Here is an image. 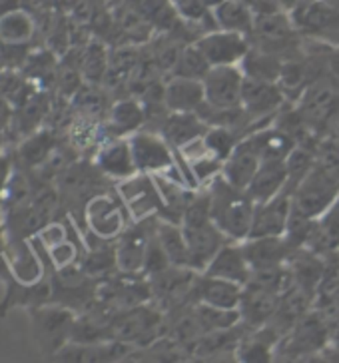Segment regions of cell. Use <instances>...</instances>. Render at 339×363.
Returning <instances> with one entry per match:
<instances>
[{"label": "cell", "instance_id": "obj_1", "mask_svg": "<svg viewBox=\"0 0 339 363\" xmlns=\"http://www.w3.org/2000/svg\"><path fill=\"white\" fill-rule=\"evenodd\" d=\"M206 188L210 192V216L213 224L232 242L248 240L255 212V202L250 194L223 180V176H218Z\"/></svg>", "mask_w": 339, "mask_h": 363}, {"label": "cell", "instance_id": "obj_2", "mask_svg": "<svg viewBox=\"0 0 339 363\" xmlns=\"http://www.w3.org/2000/svg\"><path fill=\"white\" fill-rule=\"evenodd\" d=\"M164 311L152 301L132 310L118 311L112 318L110 337L132 347H150L164 337Z\"/></svg>", "mask_w": 339, "mask_h": 363}, {"label": "cell", "instance_id": "obj_3", "mask_svg": "<svg viewBox=\"0 0 339 363\" xmlns=\"http://www.w3.org/2000/svg\"><path fill=\"white\" fill-rule=\"evenodd\" d=\"M130 146H132L134 162H136L140 174H150V176L162 174V176H170V178H176V180L188 184L184 172L178 166L176 150L170 146L158 130L144 128L132 134Z\"/></svg>", "mask_w": 339, "mask_h": 363}, {"label": "cell", "instance_id": "obj_4", "mask_svg": "<svg viewBox=\"0 0 339 363\" xmlns=\"http://www.w3.org/2000/svg\"><path fill=\"white\" fill-rule=\"evenodd\" d=\"M76 311L58 303H43L32 310L34 337L46 355H56L72 340Z\"/></svg>", "mask_w": 339, "mask_h": 363}, {"label": "cell", "instance_id": "obj_5", "mask_svg": "<svg viewBox=\"0 0 339 363\" xmlns=\"http://www.w3.org/2000/svg\"><path fill=\"white\" fill-rule=\"evenodd\" d=\"M339 196V182L329 178L323 170H319L313 164V168L309 174L299 182V186L294 192V200H291V210L301 218L308 220H318L328 212L338 200Z\"/></svg>", "mask_w": 339, "mask_h": 363}, {"label": "cell", "instance_id": "obj_6", "mask_svg": "<svg viewBox=\"0 0 339 363\" xmlns=\"http://www.w3.org/2000/svg\"><path fill=\"white\" fill-rule=\"evenodd\" d=\"M160 216H152L140 222H132L114 242L116 250V266L122 274H142L144 262L148 254L150 242L156 234ZM144 276V274H142Z\"/></svg>", "mask_w": 339, "mask_h": 363}, {"label": "cell", "instance_id": "obj_7", "mask_svg": "<svg viewBox=\"0 0 339 363\" xmlns=\"http://www.w3.org/2000/svg\"><path fill=\"white\" fill-rule=\"evenodd\" d=\"M116 192L122 203L126 206L132 222H140L152 216H164V200L160 194L154 176L150 174H136L128 180L118 182Z\"/></svg>", "mask_w": 339, "mask_h": 363}, {"label": "cell", "instance_id": "obj_8", "mask_svg": "<svg viewBox=\"0 0 339 363\" xmlns=\"http://www.w3.org/2000/svg\"><path fill=\"white\" fill-rule=\"evenodd\" d=\"M86 225L98 240L116 242L118 235L128 228L126 206L122 203L120 196L102 192L94 196L84 206Z\"/></svg>", "mask_w": 339, "mask_h": 363}, {"label": "cell", "instance_id": "obj_9", "mask_svg": "<svg viewBox=\"0 0 339 363\" xmlns=\"http://www.w3.org/2000/svg\"><path fill=\"white\" fill-rule=\"evenodd\" d=\"M245 74L242 66H212L201 80L206 106L213 110L242 108Z\"/></svg>", "mask_w": 339, "mask_h": 363}, {"label": "cell", "instance_id": "obj_10", "mask_svg": "<svg viewBox=\"0 0 339 363\" xmlns=\"http://www.w3.org/2000/svg\"><path fill=\"white\" fill-rule=\"evenodd\" d=\"M194 44L200 48L210 66H240L252 50V40L248 36L220 28L201 34Z\"/></svg>", "mask_w": 339, "mask_h": 363}, {"label": "cell", "instance_id": "obj_11", "mask_svg": "<svg viewBox=\"0 0 339 363\" xmlns=\"http://www.w3.org/2000/svg\"><path fill=\"white\" fill-rule=\"evenodd\" d=\"M286 94L277 82L245 78L242 108L245 110V114L252 118L255 126H257V122H274L279 108L286 104ZM257 128H262V126H257Z\"/></svg>", "mask_w": 339, "mask_h": 363}, {"label": "cell", "instance_id": "obj_12", "mask_svg": "<svg viewBox=\"0 0 339 363\" xmlns=\"http://www.w3.org/2000/svg\"><path fill=\"white\" fill-rule=\"evenodd\" d=\"M291 200L294 190L287 188L276 198L264 203H255L254 222L248 238H272V235H286L287 224L291 218Z\"/></svg>", "mask_w": 339, "mask_h": 363}, {"label": "cell", "instance_id": "obj_13", "mask_svg": "<svg viewBox=\"0 0 339 363\" xmlns=\"http://www.w3.org/2000/svg\"><path fill=\"white\" fill-rule=\"evenodd\" d=\"M136 350L132 345L122 342H68L60 352L52 355L54 363H118L124 359L128 353Z\"/></svg>", "mask_w": 339, "mask_h": 363}, {"label": "cell", "instance_id": "obj_14", "mask_svg": "<svg viewBox=\"0 0 339 363\" xmlns=\"http://www.w3.org/2000/svg\"><path fill=\"white\" fill-rule=\"evenodd\" d=\"M296 28L313 36H335L339 34V6L323 0H301V4L291 12Z\"/></svg>", "mask_w": 339, "mask_h": 363}, {"label": "cell", "instance_id": "obj_15", "mask_svg": "<svg viewBox=\"0 0 339 363\" xmlns=\"http://www.w3.org/2000/svg\"><path fill=\"white\" fill-rule=\"evenodd\" d=\"M94 166L108 180L122 182L138 174L130 138H108L94 152Z\"/></svg>", "mask_w": 339, "mask_h": 363}, {"label": "cell", "instance_id": "obj_16", "mask_svg": "<svg viewBox=\"0 0 339 363\" xmlns=\"http://www.w3.org/2000/svg\"><path fill=\"white\" fill-rule=\"evenodd\" d=\"M242 247H244L245 259L252 267V274L287 266L289 257L294 254V247L289 246L284 235L248 238L242 242Z\"/></svg>", "mask_w": 339, "mask_h": 363}, {"label": "cell", "instance_id": "obj_17", "mask_svg": "<svg viewBox=\"0 0 339 363\" xmlns=\"http://www.w3.org/2000/svg\"><path fill=\"white\" fill-rule=\"evenodd\" d=\"M148 110L138 98H122L112 102L104 118L106 138H130L140 130L146 128Z\"/></svg>", "mask_w": 339, "mask_h": 363}, {"label": "cell", "instance_id": "obj_18", "mask_svg": "<svg viewBox=\"0 0 339 363\" xmlns=\"http://www.w3.org/2000/svg\"><path fill=\"white\" fill-rule=\"evenodd\" d=\"M279 301H282V294L267 289L257 284H248L244 288V298L240 303V315H242V323L260 330L267 325L269 321L276 318L277 310H279Z\"/></svg>", "mask_w": 339, "mask_h": 363}, {"label": "cell", "instance_id": "obj_19", "mask_svg": "<svg viewBox=\"0 0 339 363\" xmlns=\"http://www.w3.org/2000/svg\"><path fill=\"white\" fill-rule=\"evenodd\" d=\"M260 166H262L260 150L255 146L252 134H248V136L240 140V144L230 154V158L223 162L222 176L223 180L230 182L235 188L248 190V186H250V182L254 180Z\"/></svg>", "mask_w": 339, "mask_h": 363}, {"label": "cell", "instance_id": "obj_20", "mask_svg": "<svg viewBox=\"0 0 339 363\" xmlns=\"http://www.w3.org/2000/svg\"><path fill=\"white\" fill-rule=\"evenodd\" d=\"M244 288L240 284H233L228 279L213 278L208 274H200L196 288H194V301L204 303L220 310H240V303L244 298Z\"/></svg>", "mask_w": 339, "mask_h": 363}, {"label": "cell", "instance_id": "obj_21", "mask_svg": "<svg viewBox=\"0 0 339 363\" xmlns=\"http://www.w3.org/2000/svg\"><path fill=\"white\" fill-rule=\"evenodd\" d=\"M162 100L168 112H196L206 106V94L201 80H190V78H178L170 76L162 84Z\"/></svg>", "mask_w": 339, "mask_h": 363}, {"label": "cell", "instance_id": "obj_22", "mask_svg": "<svg viewBox=\"0 0 339 363\" xmlns=\"http://www.w3.org/2000/svg\"><path fill=\"white\" fill-rule=\"evenodd\" d=\"M213 278L228 279L240 286H248L252 279V267L248 264L244 254L242 242H228L226 246L213 256V259L208 264V267L201 272Z\"/></svg>", "mask_w": 339, "mask_h": 363}, {"label": "cell", "instance_id": "obj_23", "mask_svg": "<svg viewBox=\"0 0 339 363\" xmlns=\"http://www.w3.org/2000/svg\"><path fill=\"white\" fill-rule=\"evenodd\" d=\"M208 122L196 112H168L160 120L158 132L174 150H182L208 132Z\"/></svg>", "mask_w": 339, "mask_h": 363}, {"label": "cell", "instance_id": "obj_24", "mask_svg": "<svg viewBox=\"0 0 339 363\" xmlns=\"http://www.w3.org/2000/svg\"><path fill=\"white\" fill-rule=\"evenodd\" d=\"M6 262L11 274L21 281L22 286H36L43 279V262L38 254L21 238H6Z\"/></svg>", "mask_w": 339, "mask_h": 363}, {"label": "cell", "instance_id": "obj_25", "mask_svg": "<svg viewBox=\"0 0 339 363\" xmlns=\"http://www.w3.org/2000/svg\"><path fill=\"white\" fill-rule=\"evenodd\" d=\"M287 186V162H262L260 170L250 182L248 190L255 203H264L277 194L284 192Z\"/></svg>", "mask_w": 339, "mask_h": 363}, {"label": "cell", "instance_id": "obj_26", "mask_svg": "<svg viewBox=\"0 0 339 363\" xmlns=\"http://www.w3.org/2000/svg\"><path fill=\"white\" fill-rule=\"evenodd\" d=\"M128 4L148 22L154 30L164 34L178 33L186 22L182 21L172 0H128Z\"/></svg>", "mask_w": 339, "mask_h": 363}, {"label": "cell", "instance_id": "obj_27", "mask_svg": "<svg viewBox=\"0 0 339 363\" xmlns=\"http://www.w3.org/2000/svg\"><path fill=\"white\" fill-rule=\"evenodd\" d=\"M38 28L36 16L26 9H14L0 14V38L9 46H30Z\"/></svg>", "mask_w": 339, "mask_h": 363}, {"label": "cell", "instance_id": "obj_28", "mask_svg": "<svg viewBox=\"0 0 339 363\" xmlns=\"http://www.w3.org/2000/svg\"><path fill=\"white\" fill-rule=\"evenodd\" d=\"M213 22L220 30L252 36L255 24V14L245 0H226L212 11Z\"/></svg>", "mask_w": 339, "mask_h": 363}, {"label": "cell", "instance_id": "obj_29", "mask_svg": "<svg viewBox=\"0 0 339 363\" xmlns=\"http://www.w3.org/2000/svg\"><path fill=\"white\" fill-rule=\"evenodd\" d=\"M308 250L326 257L339 252V196L326 214L316 220Z\"/></svg>", "mask_w": 339, "mask_h": 363}, {"label": "cell", "instance_id": "obj_30", "mask_svg": "<svg viewBox=\"0 0 339 363\" xmlns=\"http://www.w3.org/2000/svg\"><path fill=\"white\" fill-rule=\"evenodd\" d=\"M48 114H50V100L44 90H36L26 102H22L21 106L12 110L11 130L18 132L22 138H26L38 130Z\"/></svg>", "mask_w": 339, "mask_h": 363}, {"label": "cell", "instance_id": "obj_31", "mask_svg": "<svg viewBox=\"0 0 339 363\" xmlns=\"http://www.w3.org/2000/svg\"><path fill=\"white\" fill-rule=\"evenodd\" d=\"M156 235H158V242L164 247V252H166V256H168L172 266L190 267L191 269L190 247H188L184 230H182V225L178 222L160 218L158 228H156Z\"/></svg>", "mask_w": 339, "mask_h": 363}, {"label": "cell", "instance_id": "obj_32", "mask_svg": "<svg viewBox=\"0 0 339 363\" xmlns=\"http://www.w3.org/2000/svg\"><path fill=\"white\" fill-rule=\"evenodd\" d=\"M274 328L267 323L255 330L254 335L244 337L233 350L238 363H274Z\"/></svg>", "mask_w": 339, "mask_h": 363}, {"label": "cell", "instance_id": "obj_33", "mask_svg": "<svg viewBox=\"0 0 339 363\" xmlns=\"http://www.w3.org/2000/svg\"><path fill=\"white\" fill-rule=\"evenodd\" d=\"M56 152V138L50 130H36L34 134L22 140L18 156L28 168H43Z\"/></svg>", "mask_w": 339, "mask_h": 363}, {"label": "cell", "instance_id": "obj_34", "mask_svg": "<svg viewBox=\"0 0 339 363\" xmlns=\"http://www.w3.org/2000/svg\"><path fill=\"white\" fill-rule=\"evenodd\" d=\"M110 52L102 40H88L80 54V72L86 84H102L106 78Z\"/></svg>", "mask_w": 339, "mask_h": 363}, {"label": "cell", "instance_id": "obj_35", "mask_svg": "<svg viewBox=\"0 0 339 363\" xmlns=\"http://www.w3.org/2000/svg\"><path fill=\"white\" fill-rule=\"evenodd\" d=\"M240 66L244 70L245 78L264 80V82H279V76L284 70V60L276 54L264 52V50L252 46V50L248 52Z\"/></svg>", "mask_w": 339, "mask_h": 363}, {"label": "cell", "instance_id": "obj_36", "mask_svg": "<svg viewBox=\"0 0 339 363\" xmlns=\"http://www.w3.org/2000/svg\"><path fill=\"white\" fill-rule=\"evenodd\" d=\"M210 62L206 60V56L200 52V48L194 43L186 44L182 48L180 56L174 65V70L170 76H178V78H190V80H204L206 74L210 72Z\"/></svg>", "mask_w": 339, "mask_h": 363}, {"label": "cell", "instance_id": "obj_37", "mask_svg": "<svg viewBox=\"0 0 339 363\" xmlns=\"http://www.w3.org/2000/svg\"><path fill=\"white\" fill-rule=\"evenodd\" d=\"M72 106L78 110V114H84V116H92L100 120L102 116L106 118L108 110H110L112 104L108 106L106 96L100 92L98 84H86L84 82V86L72 96Z\"/></svg>", "mask_w": 339, "mask_h": 363}, {"label": "cell", "instance_id": "obj_38", "mask_svg": "<svg viewBox=\"0 0 339 363\" xmlns=\"http://www.w3.org/2000/svg\"><path fill=\"white\" fill-rule=\"evenodd\" d=\"M242 138H244V134H240L238 130L226 128V126H210L208 132L204 134V142H206L208 150L222 162L230 158V154L235 150Z\"/></svg>", "mask_w": 339, "mask_h": 363}, {"label": "cell", "instance_id": "obj_39", "mask_svg": "<svg viewBox=\"0 0 339 363\" xmlns=\"http://www.w3.org/2000/svg\"><path fill=\"white\" fill-rule=\"evenodd\" d=\"M316 166L326 172L329 178L339 182V140H319L316 148Z\"/></svg>", "mask_w": 339, "mask_h": 363}, {"label": "cell", "instance_id": "obj_40", "mask_svg": "<svg viewBox=\"0 0 339 363\" xmlns=\"http://www.w3.org/2000/svg\"><path fill=\"white\" fill-rule=\"evenodd\" d=\"M172 4L186 24L206 26V22L213 21L212 11L206 9V4L201 0H172Z\"/></svg>", "mask_w": 339, "mask_h": 363}, {"label": "cell", "instance_id": "obj_41", "mask_svg": "<svg viewBox=\"0 0 339 363\" xmlns=\"http://www.w3.org/2000/svg\"><path fill=\"white\" fill-rule=\"evenodd\" d=\"M48 256L52 259L56 269H62V267L74 266L76 259H78V247L70 240H64L60 244L48 247Z\"/></svg>", "mask_w": 339, "mask_h": 363}, {"label": "cell", "instance_id": "obj_42", "mask_svg": "<svg viewBox=\"0 0 339 363\" xmlns=\"http://www.w3.org/2000/svg\"><path fill=\"white\" fill-rule=\"evenodd\" d=\"M118 363H162L150 347H136Z\"/></svg>", "mask_w": 339, "mask_h": 363}, {"label": "cell", "instance_id": "obj_43", "mask_svg": "<svg viewBox=\"0 0 339 363\" xmlns=\"http://www.w3.org/2000/svg\"><path fill=\"white\" fill-rule=\"evenodd\" d=\"M255 16H264V14H276V12H284L277 0H245Z\"/></svg>", "mask_w": 339, "mask_h": 363}, {"label": "cell", "instance_id": "obj_44", "mask_svg": "<svg viewBox=\"0 0 339 363\" xmlns=\"http://www.w3.org/2000/svg\"><path fill=\"white\" fill-rule=\"evenodd\" d=\"M12 122V106L9 104V100L4 98V94L0 92V132L11 130Z\"/></svg>", "mask_w": 339, "mask_h": 363}, {"label": "cell", "instance_id": "obj_45", "mask_svg": "<svg viewBox=\"0 0 339 363\" xmlns=\"http://www.w3.org/2000/svg\"><path fill=\"white\" fill-rule=\"evenodd\" d=\"M12 174V162L11 158L4 154V152H0V200H2V192H4V188H6V182L11 178Z\"/></svg>", "mask_w": 339, "mask_h": 363}, {"label": "cell", "instance_id": "obj_46", "mask_svg": "<svg viewBox=\"0 0 339 363\" xmlns=\"http://www.w3.org/2000/svg\"><path fill=\"white\" fill-rule=\"evenodd\" d=\"M329 74L339 84V48L329 56Z\"/></svg>", "mask_w": 339, "mask_h": 363}, {"label": "cell", "instance_id": "obj_47", "mask_svg": "<svg viewBox=\"0 0 339 363\" xmlns=\"http://www.w3.org/2000/svg\"><path fill=\"white\" fill-rule=\"evenodd\" d=\"M9 68V46L0 38V72Z\"/></svg>", "mask_w": 339, "mask_h": 363}, {"label": "cell", "instance_id": "obj_48", "mask_svg": "<svg viewBox=\"0 0 339 363\" xmlns=\"http://www.w3.org/2000/svg\"><path fill=\"white\" fill-rule=\"evenodd\" d=\"M277 2H279V6H282V11H284V12H289V14H291V12L296 11L297 6L301 4V0H277Z\"/></svg>", "mask_w": 339, "mask_h": 363}, {"label": "cell", "instance_id": "obj_49", "mask_svg": "<svg viewBox=\"0 0 339 363\" xmlns=\"http://www.w3.org/2000/svg\"><path fill=\"white\" fill-rule=\"evenodd\" d=\"M102 6H106L108 11H114L118 6H122V4H126L128 0H98Z\"/></svg>", "mask_w": 339, "mask_h": 363}, {"label": "cell", "instance_id": "obj_50", "mask_svg": "<svg viewBox=\"0 0 339 363\" xmlns=\"http://www.w3.org/2000/svg\"><path fill=\"white\" fill-rule=\"evenodd\" d=\"M204 4H206V9H210V11H213L216 6H220L222 2H226V0H201Z\"/></svg>", "mask_w": 339, "mask_h": 363}, {"label": "cell", "instance_id": "obj_51", "mask_svg": "<svg viewBox=\"0 0 339 363\" xmlns=\"http://www.w3.org/2000/svg\"><path fill=\"white\" fill-rule=\"evenodd\" d=\"M333 342H335V347L339 350V325H338V330H335V335H333Z\"/></svg>", "mask_w": 339, "mask_h": 363}, {"label": "cell", "instance_id": "obj_52", "mask_svg": "<svg viewBox=\"0 0 339 363\" xmlns=\"http://www.w3.org/2000/svg\"><path fill=\"white\" fill-rule=\"evenodd\" d=\"M2 138H4V132H0V146H2Z\"/></svg>", "mask_w": 339, "mask_h": 363}, {"label": "cell", "instance_id": "obj_53", "mask_svg": "<svg viewBox=\"0 0 339 363\" xmlns=\"http://www.w3.org/2000/svg\"><path fill=\"white\" fill-rule=\"evenodd\" d=\"M0 244H2V225H0Z\"/></svg>", "mask_w": 339, "mask_h": 363}]
</instances>
